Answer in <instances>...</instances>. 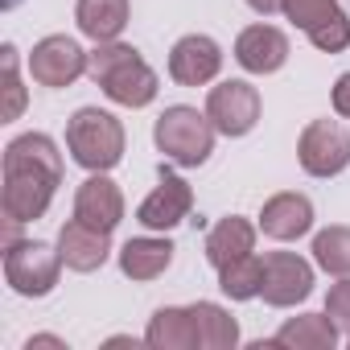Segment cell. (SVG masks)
I'll return each instance as SVG.
<instances>
[{
    "label": "cell",
    "instance_id": "25",
    "mask_svg": "<svg viewBox=\"0 0 350 350\" xmlns=\"http://www.w3.org/2000/svg\"><path fill=\"white\" fill-rule=\"evenodd\" d=\"M0 66H5V120H17L25 111V87H21V75H17V50L5 46L0 50Z\"/></svg>",
    "mask_w": 350,
    "mask_h": 350
},
{
    "label": "cell",
    "instance_id": "26",
    "mask_svg": "<svg viewBox=\"0 0 350 350\" xmlns=\"http://www.w3.org/2000/svg\"><path fill=\"white\" fill-rule=\"evenodd\" d=\"M338 9V0H284V17L297 25V29H309V25H317L325 13H334Z\"/></svg>",
    "mask_w": 350,
    "mask_h": 350
},
{
    "label": "cell",
    "instance_id": "27",
    "mask_svg": "<svg viewBox=\"0 0 350 350\" xmlns=\"http://www.w3.org/2000/svg\"><path fill=\"white\" fill-rule=\"evenodd\" d=\"M325 313L334 317L338 329L350 334V276H342V280L329 288V297H325Z\"/></svg>",
    "mask_w": 350,
    "mask_h": 350
},
{
    "label": "cell",
    "instance_id": "4",
    "mask_svg": "<svg viewBox=\"0 0 350 350\" xmlns=\"http://www.w3.org/2000/svg\"><path fill=\"white\" fill-rule=\"evenodd\" d=\"M215 132H219V128L211 124L206 111L178 103V107H165V111H161V120H157V128H152V140H157V148L165 152V161L194 169V165H202V161L215 152Z\"/></svg>",
    "mask_w": 350,
    "mask_h": 350
},
{
    "label": "cell",
    "instance_id": "23",
    "mask_svg": "<svg viewBox=\"0 0 350 350\" xmlns=\"http://www.w3.org/2000/svg\"><path fill=\"white\" fill-rule=\"evenodd\" d=\"M313 260L329 276H350V227H325L313 235Z\"/></svg>",
    "mask_w": 350,
    "mask_h": 350
},
{
    "label": "cell",
    "instance_id": "15",
    "mask_svg": "<svg viewBox=\"0 0 350 350\" xmlns=\"http://www.w3.org/2000/svg\"><path fill=\"white\" fill-rule=\"evenodd\" d=\"M313 227V202L305 194H272L260 211V231L268 239H301L305 231Z\"/></svg>",
    "mask_w": 350,
    "mask_h": 350
},
{
    "label": "cell",
    "instance_id": "5",
    "mask_svg": "<svg viewBox=\"0 0 350 350\" xmlns=\"http://www.w3.org/2000/svg\"><path fill=\"white\" fill-rule=\"evenodd\" d=\"M62 272V256L42 243V239H13L5 243V280L13 284V293L21 297H46L54 293Z\"/></svg>",
    "mask_w": 350,
    "mask_h": 350
},
{
    "label": "cell",
    "instance_id": "9",
    "mask_svg": "<svg viewBox=\"0 0 350 350\" xmlns=\"http://www.w3.org/2000/svg\"><path fill=\"white\" fill-rule=\"evenodd\" d=\"M313 293V264L293 252H268L264 256V288L260 297L272 309H288Z\"/></svg>",
    "mask_w": 350,
    "mask_h": 350
},
{
    "label": "cell",
    "instance_id": "21",
    "mask_svg": "<svg viewBox=\"0 0 350 350\" xmlns=\"http://www.w3.org/2000/svg\"><path fill=\"white\" fill-rule=\"evenodd\" d=\"M190 317H194V334H198V350H231L239 342V325L235 317L215 305V301H198L190 305Z\"/></svg>",
    "mask_w": 350,
    "mask_h": 350
},
{
    "label": "cell",
    "instance_id": "7",
    "mask_svg": "<svg viewBox=\"0 0 350 350\" xmlns=\"http://www.w3.org/2000/svg\"><path fill=\"white\" fill-rule=\"evenodd\" d=\"M87 66H91V54L75 38H66V33L42 38L33 46V54H29V75L42 87H70L75 79L87 75Z\"/></svg>",
    "mask_w": 350,
    "mask_h": 350
},
{
    "label": "cell",
    "instance_id": "1",
    "mask_svg": "<svg viewBox=\"0 0 350 350\" xmlns=\"http://www.w3.org/2000/svg\"><path fill=\"white\" fill-rule=\"evenodd\" d=\"M62 186V152L46 132H25L5 148V223L25 227L42 219Z\"/></svg>",
    "mask_w": 350,
    "mask_h": 350
},
{
    "label": "cell",
    "instance_id": "14",
    "mask_svg": "<svg viewBox=\"0 0 350 350\" xmlns=\"http://www.w3.org/2000/svg\"><path fill=\"white\" fill-rule=\"evenodd\" d=\"M107 239H111L107 231H95V227L70 219V223L58 231V256H62V264H66L70 272H95V268H103L107 256H111V243H107Z\"/></svg>",
    "mask_w": 350,
    "mask_h": 350
},
{
    "label": "cell",
    "instance_id": "16",
    "mask_svg": "<svg viewBox=\"0 0 350 350\" xmlns=\"http://www.w3.org/2000/svg\"><path fill=\"white\" fill-rule=\"evenodd\" d=\"M338 342V325L329 313H301V317H288L276 338L268 346H288V350H334Z\"/></svg>",
    "mask_w": 350,
    "mask_h": 350
},
{
    "label": "cell",
    "instance_id": "31",
    "mask_svg": "<svg viewBox=\"0 0 350 350\" xmlns=\"http://www.w3.org/2000/svg\"><path fill=\"white\" fill-rule=\"evenodd\" d=\"M17 5H21V0H5V9H17Z\"/></svg>",
    "mask_w": 350,
    "mask_h": 350
},
{
    "label": "cell",
    "instance_id": "2",
    "mask_svg": "<svg viewBox=\"0 0 350 350\" xmlns=\"http://www.w3.org/2000/svg\"><path fill=\"white\" fill-rule=\"evenodd\" d=\"M87 75L103 87V95L120 107H148L161 91L157 70L140 58V50L124 46V42H99L91 50V66Z\"/></svg>",
    "mask_w": 350,
    "mask_h": 350
},
{
    "label": "cell",
    "instance_id": "8",
    "mask_svg": "<svg viewBox=\"0 0 350 350\" xmlns=\"http://www.w3.org/2000/svg\"><path fill=\"white\" fill-rule=\"evenodd\" d=\"M206 116L223 136H247L260 124V91L243 79H227V83L211 87Z\"/></svg>",
    "mask_w": 350,
    "mask_h": 350
},
{
    "label": "cell",
    "instance_id": "17",
    "mask_svg": "<svg viewBox=\"0 0 350 350\" xmlns=\"http://www.w3.org/2000/svg\"><path fill=\"white\" fill-rule=\"evenodd\" d=\"M252 247H256V227L239 215H227L206 231V260L215 268H227L231 260L252 256Z\"/></svg>",
    "mask_w": 350,
    "mask_h": 350
},
{
    "label": "cell",
    "instance_id": "29",
    "mask_svg": "<svg viewBox=\"0 0 350 350\" xmlns=\"http://www.w3.org/2000/svg\"><path fill=\"white\" fill-rule=\"evenodd\" d=\"M247 9L260 17H272V13H284V0H247Z\"/></svg>",
    "mask_w": 350,
    "mask_h": 350
},
{
    "label": "cell",
    "instance_id": "20",
    "mask_svg": "<svg viewBox=\"0 0 350 350\" xmlns=\"http://www.w3.org/2000/svg\"><path fill=\"white\" fill-rule=\"evenodd\" d=\"M75 21L91 42H116L128 25V0H79Z\"/></svg>",
    "mask_w": 350,
    "mask_h": 350
},
{
    "label": "cell",
    "instance_id": "6",
    "mask_svg": "<svg viewBox=\"0 0 350 350\" xmlns=\"http://www.w3.org/2000/svg\"><path fill=\"white\" fill-rule=\"evenodd\" d=\"M297 161L309 178H334L350 165V132L338 120H313L297 140Z\"/></svg>",
    "mask_w": 350,
    "mask_h": 350
},
{
    "label": "cell",
    "instance_id": "11",
    "mask_svg": "<svg viewBox=\"0 0 350 350\" xmlns=\"http://www.w3.org/2000/svg\"><path fill=\"white\" fill-rule=\"evenodd\" d=\"M223 70V50L206 33H190L169 50V79L182 87H202Z\"/></svg>",
    "mask_w": 350,
    "mask_h": 350
},
{
    "label": "cell",
    "instance_id": "28",
    "mask_svg": "<svg viewBox=\"0 0 350 350\" xmlns=\"http://www.w3.org/2000/svg\"><path fill=\"white\" fill-rule=\"evenodd\" d=\"M334 111H338L342 120H350V70L334 83Z\"/></svg>",
    "mask_w": 350,
    "mask_h": 350
},
{
    "label": "cell",
    "instance_id": "12",
    "mask_svg": "<svg viewBox=\"0 0 350 350\" xmlns=\"http://www.w3.org/2000/svg\"><path fill=\"white\" fill-rule=\"evenodd\" d=\"M75 219L95 227V231H107V235L124 223V194H120V186L107 178V173H91V178L79 186Z\"/></svg>",
    "mask_w": 350,
    "mask_h": 350
},
{
    "label": "cell",
    "instance_id": "30",
    "mask_svg": "<svg viewBox=\"0 0 350 350\" xmlns=\"http://www.w3.org/2000/svg\"><path fill=\"white\" fill-rule=\"evenodd\" d=\"M33 346H58V350H66V342L62 338H50V334H38V338L25 342V350H33Z\"/></svg>",
    "mask_w": 350,
    "mask_h": 350
},
{
    "label": "cell",
    "instance_id": "3",
    "mask_svg": "<svg viewBox=\"0 0 350 350\" xmlns=\"http://www.w3.org/2000/svg\"><path fill=\"white\" fill-rule=\"evenodd\" d=\"M66 148L70 157L91 169V173H107L120 165L124 157V124L111 116V111H99V107H79L70 120H66Z\"/></svg>",
    "mask_w": 350,
    "mask_h": 350
},
{
    "label": "cell",
    "instance_id": "19",
    "mask_svg": "<svg viewBox=\"0 0 350 350\" xmlns=\"http://www.w3.org/2000/svg\"><path fill=\"white\" fill-rule=\"evenodd\" d=\"M148 346L157 350H194L198 346V334H194V317H190V305L178 309V305H165L152 313L148 321V334H144Z\"/></svg>",
    "mask_w": 350,
    "mask_h": 350
},
{
    "label": "cell",
    "instance_id": "22",
    "mask_svg": "<svg viewBox=\"0 0 350 350\" xmlns=\"http://www.w3.org/2000/svg\"><path fill=\"white\" fill-rule=\"evenodd\" d=\"M219 288H223L231 301H252V297H260V288H264V260H260L256 252L231 260L227 268H219Z\"/></svg>",
    "mask_w": 350,
    "mask_h": 350
},
{
    "label": "cell",
    "instance_id": "13",
    "mask_svg": "<svg viewBox=\"0 0 350 350\" xmlns=\"http://www.w3.org/2000/svg\"><path fill=\"white\" fill-rule=\"evenodd\" d=\"M235 62L247 75H276L288 62V38L276 25H247L235 38Z\"/></svg>",
    "mask_w": 350,
    "mask_h": 350
},
{
    "label": "cell",
    "instance_id": "18",
    "mask_svg": "<svg viewBox=\"0 0 350 350\" xmlns=\"http://www.w3.org/2000/svg\"><path fill=\"white\" fill-rule=\"evenodd\" d=\"M169 264H173V243L169 239L140 235V239H128L120 247V272L128 280H157Z\"/></svg>",
    "mask_w": 350,
    "mask_h": 350
},
{
    "label": "cell",
    "instance_id": "10",
    "mask_svg": "<svg viewBox=\"0 0 350 350\" xmlns=\"http://www.w3.org/2000/svg\"><path fill=\"white\" fill-rule=\"evenodd\" d=\"M194 211V190L182 182V178H173V173L161 169V186L140 202L136 211V223L148 227V231H169V227H178L186 223Z\"/></svg>",
    "mask_w": 350,
    "mask_h": 350
},
{
    "label": "cell",
    "instance_id": "24",
    "mask_svg": "<svg viewBox=\"0 0 350 350\" xmlns=\"http://www.w3.org/2000/svg\"><path fill=\"white\" fill-rule=\"evenodd\" d=\"M305 33H309V42H313L317 50H325V54H342V50L350 46V17H346L342 9H334V13H325L317 25H309Z\"/></svg>",
    "mask_w": 350,
    "mask_h": 350
}]
</instances>
